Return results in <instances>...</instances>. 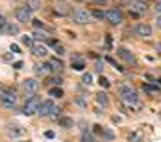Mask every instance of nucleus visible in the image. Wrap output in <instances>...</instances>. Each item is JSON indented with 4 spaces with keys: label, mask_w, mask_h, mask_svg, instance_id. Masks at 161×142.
Wrapping results in <instances>:
<instances>
[{
    "label": "nucleus",
    "mask_w": 161,
    "mask_h": 142,
    "mask_svg": "<svg viewBox=\"0 0 161 142\" xmlns=\"http://www.w3.org/2000/svg\"><path fill=\"white\" fill-rule=\"evenodd\" d=\"M119 99H121V102L127 104V106H137V104H138L137 91H135L133 87H129V85L119 87Z\"/></svg>",
    "instance_id": "obj_1"
},
{
    "label": "nucleus",
    "mask_w": 161,
    "mask_h": 142,
    "mask_svg": "<svg viewBox=\"0 0 161 142\" xmlns=\"http://www.w3.org/2000/svg\"><path fill=\"white\" fill-rule=\"evenodd\" d=\"M40 99L36 97H29L27 99V102H25V106H23V114L25 116H34V114H38V110H40Z\"/></svg>",
    "instance_id": "obj_2"
},
{
    "label": "nucleus",
    "mask_w": 161,
    "mask_h": 142,
    "mask_svg": "<svg viewBox=\"0 0 161 142\" xmlns=\"http://www.w3.org/2000/svg\"><path fill=\"white\" fill-rule=\"evenodd\" d=\"M15 19L19 23H27V21H32V10L29 6H19L15 10Z\"/></svg>",
    "instance_id": "obj_3"
},
{
    "label": "nucleus",
    "mask_w": 161,
    "mask_h": 142,
    "mask_svg": "<svg viewBox=\"0 0 161 142\" xmlns=\"http://www.w3.org/2000/svg\"><path fill=\"white\" fill-rule=\"evenodd\" d=\"M91 17H93V13H91V12H87V10H76V12L72 13V21L78 23V25H85V23H89V21H91Z\"/></svg>",
    "instance_id": "obj_4"
},
{
    "label": "nucleus",
    "mask_w": 161,
    "mask_h": 142,
    "mask_svg": "<svg viewBox=\"0 0 161 142\" xmlns=\"http://www.w3.org/2000/svg\"><path fill=\"white\" fill-rule=\"evenodd\" d=\"M38 89H40V83L36 82V78H27V80L23 82V91L27 93V99H29V97H34Z\"/></svg>",
    "instance_id": "obj_5"
},
{
    "label": "nucleus",
    "mask_w": 161,
    "mask_h": 142,
    "mask_svg": "<svg viewBox=\"0 0 161 142\" xmlns=\"http://www.w3.org/2000/svg\"><path fill=\"white\" fill-rule=\"evenodd\" d=\"M106 21L110 23V25H121L123 13L119 12L118 8H112V10H108V12H106Z\"/></svg>",
    "instance_id": "obj_6"
},
{
    "label": "nucleus",
    "mask_w": 161,
    "mask_h": 142,
    "mask_svg": "<svg viewBox=\"0 0 161 142\" xmlns=\"http://www.w3.org/2000/svg\"><path fill=\"white\" fill-rule=\"evenodd\" d=\"M6 135L10 138H23V136L27 135V129L21 127V125H10L6 129Z\"/></svg>",
    "instance_id": "obj_7"
},
{
    "label": "nucleus",
    "mask_w": 161,
    "mask_h": 142,
    "mask_svg": "<svg viewBox=\"0 0 161 142\" xmlns=\"http://www.w3.org/2000/svg\"><path fill=\"white\" fill-rule=\"evenodd\" d=\"M133 32L137 34V36H140V38H148L150 34H152V27L146 25V23H137L133 27Z\"/></svg>",
    "instance_id": "obj_8"
},
{
    "label": "nucleus",
    "mask_w": 161,
    "mask_h": 142,
    "mask_svg": "<svg viewBox=\"0 0 161 142\" xmlns=\"http://www.w3.org/2000/svg\"><path fill=\"white\" fill-rule=\"evenodd\" d=\"M15 102H17V99H15L13 93H8V91H4V93L0 95V104H2L4 108H13Z\"/></svg>",
    "instance_id": "obj_9"
},
{
    "label": "nucleus",
    "mask_w": 161,
    "mask_h": 142,
    "mask_svg": "<svg viewBox=\"0 0 161 142\" xmlns=\"http://www.w3.org/2000/svg\"><path fill=\"white\" fill-rule=\"evenodd\" d=\"M144 12H148V4H146V0H133V4H131V13H144Z\"/></svg>",
    "instance_id": "obj_10"
},
{
    "label": "nucleus",
    "mask_w": 161,
    "mask_h": 142,
    "mask_svg": "<svg viewBox=\"0 0 161 142\" xmlns=\"http://www.w3.org/2000/svg\"><path fill=\"white\" fill-rule=\"evenodd\" d=\"M53 110H55V104H53V100H44V102L40 104V110H38V114H40V116H46V118H49Z\"/></svg>",
    "instance_id": "obj_11"
},
{
    "label": "nucleus",
    "mask_w": 161,
    "mask_h": 142,
    "mask_svg": "<svg viewBox=\"0 0 161 142\" xmlns=\"http://www.w3.org/2000/svg\"><path fill=\"white\" fill-rule=\"evenodd\" d=\"M49 63H38V64H34V76H38V78H44V76H48L49 74Z\"/></svg>",
    "instance_id": "obj_12"
},
{
    "label": "nucleus",
    "mask_w": 161,
    "mask_h": 142,
    "mask_svg": "<svg viewBox=\"0 0 161 142\" xmlns=\"http://www.w3.org/2000/svg\"><path fill=\"white\" fill-rule=\"evenodd\" d=\"M118 57L123 59L125 63H133L135 61V55L129 51V49H125V48H118Z\"/></svg>",
    "instance_id": "obj_13"
},
{
    "label": "nucleus",
    "mask_w": 161,
    "mask_h": 142,
    "mask_svg": "<svg viewBox=\"0 0 161 142\" xmlns=\"http://www.w3.org/2000/svg\"><path fill=\"white\" fill-rule=\"evenodd\" d=\"M95 100L99 106H102V108H106L108 104H110V99H108V95L104 93V91H99V93L95 95Z\"/></svg>",
    "instance_id": "obj_14"
},
{
    "label": "nucleus",
    "mask_w": 161,
    "mask_h": 142,
    "mask_svg": "<svg viewBox=\"0 0 161 142\" xmlns=\"http://www.w3.org/2000/svg\"><path fill=\"white\" fill-rule=\"evenodd\" d=\"M32 55H34V57H46V55H48V48H46L44 44H34Z\"/></svg>",
    "instance_id": "obj_15"
},
{
    "label": "nucleus",
    "mask_w": 161,
    "mask_h": 142,
    "mask_svg": "<svg viewBox=\"0 0 161 142\" xmlns=\"http://www.w3.org/2000/svg\"><path fill=\"white\" fill-rule=\"evenodd\" d=\"M6 30L8 34H12V36H15V34H19V25H15V23H6Z\"/></svg>",
    "instance_id": "obj_16"
},
{
    "label": "nucleus",
    "mask_w": 161,
    "mask_h": 142,
    "mask_svg": "<svg viewBox=\"0 0 161 142\" xmlns=\"http://www.w3.org/2000/svg\"><path fill=\"white\" fill-rule=\"evenodd\" d=\"M49 67H51V70H53V72H61L63 63H61L59 59H51V61H49Z\"/></svg>",
    "instance_id": "obj_17"
},
{
    "label": "nucleus",
    "mask_w": 161,
    "mask_h": 142,
    "mask_svg": "<svg viewBox=\"0 0 161 142\" xmlns=\"http://www.w3.org/2000/svg\"><path fill=\"white\" fill-rule=\"evenodd\" d=\"M59 125H61L63 129H70L72 125H74V121H72V118H61V119H59Z\"/></svg>",
    "instance_id": "obj_18"
},
{
    "label": "nucleus",
    "mask_w": 161,
    "mask_h": 142,
    "mask_svg": "<svg viewBox=\"0 0 161 142\" xmlns=\"http://www.w3.org/2000/svg\"><path fill=\"white\" fill-rule=\"evenodd\" d=\"M93 140H95V135H93L91 133V131H84V133H82V142H93Z\"/></svg>",
    "instance_id": "obj_19"
},
{
    "label": "nucleus",
    "mask_w": 161,
    "mask_h": 142,
    "mask_svg": "<svg viewBox=\"0 0 161 142\" xmlns=\"http://www.w3.org/2000/svg\"><path fill=\"white\" fill-rule=\"evenodd\" d=\"M49 97L61 99V97H63V89H61V87H51V89H49Z\"/></svg>",
    "instance_id": "obj_20"
},
{
    "label": "nucleus",
    "mask_w": 161,
    "mask_h": 142,
    "mask_svg": "<svg viewBox=\"0 0 161 142\" xmlns=\"http://www.w3.org/2000/svg\"><path fill=\"white\" fill-rule=\"evenodd\" d=\"M72 68L74 70H78V72H82V70L85 68V63L82 59H78V61H72Z\"/></svg>",
    "instance_id": "obj_21"
},
{
    "label": "nucleus",
    "mask_w": 161,
    "mask_h": 142,
    "mask_svg": "<svg viewBox=\"0 0 161 142\" xmlns=\"http://www.w3.org/2000/svg\"><path fill=\"white\" fill-rule=\"evenodd\" d=\"M21 44L27 45V48H34V40H32V36H23V38H21Z\"/></svg>",
    "instance_id": "obj_22"
},
{
    "label": "nucleus",
    "mask_w": 161,
    "mask_h": 142,
    "mask_svg": "<svg viewBox=\"0 0 161 142\" xmlns=\"http://www.w3.org/2000/svg\"><path fill=\"white\" fill-rule=\"evenodd\" d=\"M48 83H51L53 87H61V85H63V80H61L59 76H53V78H49V82H48Z\"/></svg>",
    "instance_id": "obj_23"
},
{
    "label": "nucleus",
    "mask_w": 161,
    "mask_h": 142,
    "mask_svg": "<svg viewBox=\"0 0 161 142\" xmlns=\"http://www.w3.org/2000/svg\"><path fill=\"white\" fill-rule=\"evenodd\" d=\"M144 91H146V93H159V87L154 85V83H146L144 85Z\"/></svg>",
    "instance_id": "obj_24"
},
{
    "label": "nucleus",
    "mask_w": 161,
    "mask_h": 142,
    "mask_svg": "<svg viewBox=\"0 0 161 142\" xmlns=\"http://www.w3.org/2000/svg\"><path fill=\"white\" fill-rule=\"evenodd\" d=\"M82 83H84V85H91L93 83V76L89 72H85L84 76H82Z\"/></svg>",
    "instance_id": "obj_25"
},
{
    "label": "nucleus",
    "mask_w": 161,
    "mask_h": 142,
    "mask_svg": "<svg viewBox=\"0 0 161 142\" xmlns=\"http://www.w3.org/2000/svg\"><path fill=\"white\" fill-rule=\"evenodd\" d=\"M53 13H55V15H66V13H68V8H65V6H55Z\"/></svg>",
    "instance_id": "obj_26"
},
{
    "label": "nucleus",
    "mask_w": 161,
    "mask_h": 142,
    "mask_svg": "<svg viewBox=\"0 0 161 142\" xmlns=\"http://www.w3.org/2000/svg\"><path fill=\"white\" fill-rule=\"evenodd\" d=\"M140 138H142L140 131H135V133H131V135H129V142H138Z\"/></svg>",
    "instance_id": "obj_27"
},
{
    "label": "nucleus",
    "mask_w": 161,
    "mask_h": 142,
    "mask_svg": "<svg viewBox=\"0 0 161 142\" xmlns=\"http://www.w3.org/2000/svg\"><path fill=\"white\" fill-rule=\"evenodd\" d=\"M27 6H29L30 10H32V12H36V10L40 8V2H38V0H29V2H27Z\"/></svg>",
    "instance_id": "obj_28"
},
{
    "label": "nucleus",
    "mask_w": 161,
    "mask_h": 142,
    "mask_svg": "<svg viewBox=\"0 0 161 142\" xmlns=\"http://www.w3.org/2000/svg\"><path fill=\"white\" fill-rule=\"evenodd\" d=\"M93 17H97V19H106V12H102V10H95V12H93Z\"/></svg>",
    "instance_id": "obj_29"
},
{
    "label": "nucleus",
    "mask_w": 161,
    "mask_h": 142,
    "mask_svg": "<svg viewBox=\"0 0 161 142\" xmlns=\"http://www.w3.org/2000/svg\"><path fill=\"white\" fill-rule=\"evenodd\" d=\"M99 85H101V87H110V82H108V80L104 78V76H101V78H99Z\"/></svg>",
    "instance_id": "obj_30"
},
{
    "label": "nucleus",
    "mask_w": 161,
    "mask_h": 142,
    "mask_svg": "<svg viewBox=\"0 0 161 142\" xmlns=\"http://www.w3.org/2000/svg\"><path fill=\"white\" fill-rule=\"evenodd\" d=\"M101 136H102V138H106V140H112L114 138V133H112V131H104V129H102Z\"/></svg>",
    "instance_id": "obj_31"
},
{
    "label": "nucleus",
    "mask_w": 161,
    "mask_h": 142,
    "mask_svg": "<svg viewBox=\"0 0 161 142\" xmlns=\"http://www.w3.org/2000/svg\"><path fill=\"white\" fill-rule=\"evenodd\" d=\"M32 36L34 38H38V40H46V38H48V36H46V32H44V30H34V34H32Z\"/></svg>",
    "instance_id": "obj_32"
},
{
    "label": "nucleus",
    "mask_w": 161,
    "mask_h": 142,
    "mask_svg": "<svg viewBox=\"0 0 161 142\" xmlns=\"http://www.w3.org/2000/svg\"><path fill=\"white\" fill-rule=\"evenodd\" d=\"M74 102H76L78 106H85V104H87V102H85V99L82 97V95H78V97L74 99Z\"/></svg>",
    "instance_id": "obj_33"
},
{
    "label": "nucleus",
    "mask_w": 161,
    "mask_h": 142,
    "mask_svg": "<svg viewBox=\"0 0 161 142\" xmlns=\"http://www.w3.org/2000/svg\"><path fill=\"white\" fill-rule=\"evenodd\" d=\"M49 118H51V119H61V110H59V108H55L53 112H51Z\"/></svg>",
    "instance_id": "obj_34"
},
{
    "label": "nucleus",
    "mask_w": 161,
    "mask_h": 142,
    "mask_svg": "<svg viewBox=\"0 0 161 142\" xmlns=\"http://www.w3.org/2000/svg\"><path fill=\"white\" fill-rule=\"evenodd\" d=\"M55 53H57V55H65V48H63L61 44H57V45H55Z\"/></svg>",
    "instance_id": "obj_35"
},
{
    "label": "nucleus",
    "mask_w": 161,
    "mask_h": 142,
    "mask_svg": "<svg viewBox=\"0 0 161 142\" xmlns=\"http://www.w3.org/2000/svg\"><path fill=\"white\" fill-rule=\"evenodd\" d=\"M102 68H104V63H102V61H97V63H95V70H97V72H102Z\"/></svg>",
    "instance_id": "obj_36"
},
{
    "label": "nucleus",
    "mask_w": 161,
    "mask_h": 142,
    "mask_svg": "<svg viewBox=\"0 0 161 142\" xmlns=\"http://www.w3.org/2000/svg\"><path fill=\"white\" fill-rule=\"evenodd\" d=\"M32 25H34V29H36V30H40V29L44 30V23H42V21H36V19H34Z\"/></svg>",
    "instance_id": "obj_37"
},
{
    "label": "nucleus",
    "mask_w": 161,
    "mask_h": 142,
    "mask_svg": "<svg viewBox=\"0 0 161 142\" xmlns=\"http://www.w3.org/2000/svg\"><path fill=\"white\" fill-rule=\"evenodd\" d=\"M10 51H12V53H19V45H17V44H12V48H10Z\"/></svg>",
    "instance_id": "obj_38"
},
{
    "label": "nucleus",
    "mask_w": 161,
    "mask_h": 142,
    "mask_svg": "<svg viewBox=\"0 0 161 142\" xmlns=\"http://www.w3.org/2000/svg\"><path fill=\"white\" fill-rule=\"evenodd\" d=\"M21 67H23V63H21V61H17V63H13V68H17V70H19Z\"/></svg>",
    "instance_id": "obj_39"
},
{
    "label": "nucleus",
    "mask_w": 161,
    "mask_h": 142,
    "mask_svg": "<svg viewBox=\"0 0 161 142\" xmlns=\"http://www.w3.org/2000/svg\"><path fill=\"white\" fill-rule=\"evenodd\" d=\"M155 12H157V13H161V0H159L157 4H155Z\"/></svg>",
    "instance_id": "obj_40"
},
{
    "label": "nucleus",
    "mask_w": 161,
    "mask_h": 142,
    "mask_svg": "<svg viewBox=\"0 0 161 142\" xmlns=\"http://www.w3.org/2000/svg\"><path fill=\"white\" fill-rule=\"evenodd\" d=\"M155 25H157V27H159V29H161V13H159V15H157V19H155Z\"/></svg>",
    "instance_id": "obj_41"
},
{
    "label": "nucleus",
    "mask_w": 161,
    "mask_h": 142,
    "mask_svg": "<svg viewBox=\"0 0 161 142\" xmlns=\"http://www.w3.org/2000/svg\"><path fill=\"white\" fill-rule=\"evenodd\" d=\"M46 136H48V138H53L55 135H53V131H46Z\"/></svg>",
    "instance_id": "obj_42"
},
{
    "label": "nucleus",
    "mask_w": 161,
    "mask_h": 142,
    "mask_svg": "<svg viewBox=\"0 0 161 142\" xmlns=\"http://www.w3.org/2000/svg\"><path fill=\"white\" fill-rule=\"evenodd\" d=\"M93 4H102V6H104L106 0H93Z\"/></svg>",
    "instance_id": "obj_43"
},
{
    "label": "nucleus",
    "mask_w": 161,
    "mask_h": 142,
    "mask_svg": "<svg viewBox=\"0 0 161 142\" xmlns=\"http://www.w3.org/2000/svg\"><path fill=\"white\" fill-rule=\"evenodd\" d=\"M106 45H108V48L112 45V38H110V36H106Z\"/></svg>",
    "instance_id": "obj_44"
},
{
    "label": "nucleus",
    "mask_w": 161,
    "mask_h": 142,
    "mask_svg": "<svg viewBox=\"0 0 161 142\" xmlns=\"http://www.w3.org/2000/svg\"><path fill=\"white\" fill-rule=\"evenodd\" d=\"M155 48H157V51L161 53V44H157V45H155Z\"/></svg>",
    "instance_id": "obj_45"
},
{
    "label": "nucleus",
    "mask_w": 161,
    "mask_h": 142,
    "mask_svg": "<svg viewBox=\"0 0 161 142\" xmlns=\"http://www.w3.org/2000/svg\"><path fill=\"white\" fill-rule=\"evenodd\" d=\"M157 83H159V85H161V78H159V80H157Z\"/></svg>",
    "instance_id": "obj_46"
},
{
    "label": "nucleus",
    "mask_w": 161,
    "mask_h": 142,
    "mask_svg": "<svg viewBox=\"0 0 161 142\" xmlns=\"http://www.w3.org/2000/svg\"><path fill=\"white\" fill-rule=\"evenodd\" d=\"M0 89H2V85H0Z\"/></svg>",
    "instance_id": "obj_47"
}]
</instances>
